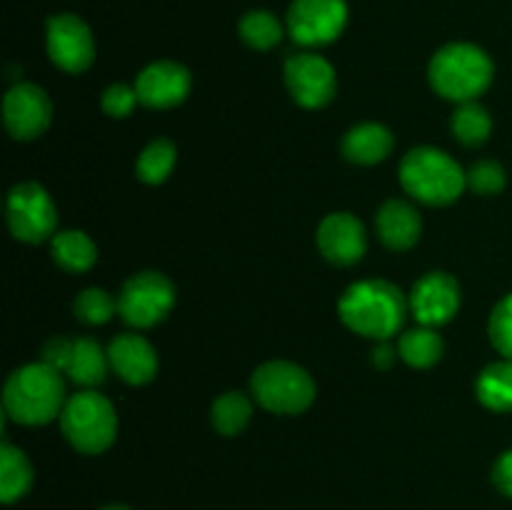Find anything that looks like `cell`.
I'll list each match as a JSON object with an SVG mask.
<instances>
[{"label":"cell","instance_id":"3","mask_svg":"<svg viewBox=\"0 0 512 510\" xmlns=\"http://www.w3.org/2000/svg\"><path fill=\"white\" fill-rule=\"evenodd\" d=\"M493 60L473 43H450L433 55L428 68L435 93L455 103H468L493 83Z\"/></svg>","mask_w":512,"mask_h":510},{"label":"cell","instance_id":"22","mask_svg":"<svg viewBox=\"0 0 512 510\" xmlns=\"http://www.w3.org/2000/svg\"><path fill=\"white\" fill-rule=\"evenodd\" d=\"M53 260L63 270L70 273H83L90 270L98 260L95 243L83 230H60L53 235Z\"/></svg>","mask_w":512,"mask_h":510},{"label":"cell","instance_id":"25","mask_svg":"<svg viewBox=\"0 0 512 510\" xmlns=\"http://www.w3.org/2000/svg\"><path fill=\"white\" fill-rule=\"evenodd\" d=\"M175 158H178V150L170 140L158 138L150 145H145V150L140 153L138 163H135V173L143 183L148 185H160L168 180V175L173 173Z\"/></svg>","mask_w":512,"mask_h":510},{"label":"cell","instance_id":"13","mask_svg":"<svg viewBox=\"0 0 512 510\" xmlns=\"http://www.w3.org/2000/svg\"><path fill=\"white\" fill-rule=\"evenodd\" d=\"M460 308V285L450 273L435 270L420 278L410 293V310L425 328H438L453 320Z\"/></svg>","mask_w":512,"mask_h":510},{"label":"cell","instance_id":"2","mask_svg":"<svg viewBox=\"0 0 512 510\" xmlns=\"http://www.w3.org/2000/svg\"><path fill=\"white\" fill-rule=\"evenodd\" d=\"M65 403L63 378L43 360L15 370L3 390L5 413L23 425L50 423L63 413Z\"/></svg>","mask_w":512,"mask_h":510},{"label":"cell","instance_id":"14","mask_svg":"<svg viewBox=\"0 0 512 510\" xmlns=\"http://www.w3.org/2000/svg\"><path fill=\"white\" fill-rule=\"evenodd\" d=\"M135 93H138L140 103L148 108H175L190 93L188 68L173 63V60L150 63L135 80Z\"/></svg>","mask_w":512,"mask_h":510},{"label":"cell","instance_id":"9","mask_svg":"<svg viewBox=\"0 0 512 510\" xmlns=\"http://www.w3.org/2000/svg\"><path fill=\"white\" fill-rule=\"evenodd\" d=\"M345 0H293L288 8V33L298 45H328L345 30Z\"/></svg>","mask_w":512,"mask_h":510},{"label":"cell","instance_id":"32","mask_svg":"<svg viewBox=\"0 0 512 510\" xmlns=\"http://www.w3.org/2000/svg\"><path fill=\"white\" fill-rule=\"evenodd\" d=\"M70 353H73V340L65 338V335H55L43 345V363L55 368L58 373H65L70 363Z\"/></svg>","mask_w":512,"mask_h":510},{"label":"cell","instance_id":"31","mask_svg":"<svg viewBox=\"0 0 512 510\" xmlns=\"http://www.w3.org/2000/svg\"><path fill=\"white\" fill-rule=\"evenodd\" d=\"M138 103L140 100H138V93H135V88H128V85L123 83L110 85V88L103 93V110L110 115V118H128Z\"/></svg>","mask_w":512,"mask_h":510},{"label":"cell","instance_id":"16","mask_svg":"<svg viewBox=\"0 0 512 510\" xmlns=\"http://www.w3.org/2000/svg\"><path fill=\"white\" fill-rule=\"evenodd\" d=\"M108 360L110 368L130 385L150 383L158 373V355L143 335H115L113 343L108 345Z\"/></svg>","mask_w":512,"mask_h":510},{"label":"cell","instance_id":"18","mask_svg":"<svg viewBox=\"0 0 512 510\" xmlns=\"http://www.w3.org/2000/svg\"><path fill=\"white\" fill-rule=\"evenodd\" d=\"M393 145V133L385 125L363 123L348 130V135L343 138V155L350 163L375 165L388 158Z\"/></svg>","mask_w":512,"mask_h":510},{"label":"cell","instance_id":"24","mask_svg":"<svg viewBox=\"0 0 512 510\" xmlns=\"http://www.w3.org/2000/svg\"><path fill=\"white\" fill-rule=\"evenodd\" d=\"M453 133L463 145L478 148L493 133V118L483 105L468 100V103H460L453 113Z\"/></svg>","mask_w":512,"mask_h":510},{"label":"cell","instance_id":"8","mask_svg":"<svg viewBox=\"0 0 512 510\" xmlns=\"http://www.w3.org/2000/svg\"><path fill=\"white\" fill-rule=\"evenodd\" d=\"M8 228L23 243H43L58 228V210L48 190L38 183H20L8 193Z\"/></svg>","mask_w":512,"mask_h":510},{"label":"cell","instance_id":"23","mask_svg":"<svg viewBox=\"0 0 512 510\" xmlns=\"http://www.w3.org/2000/svg\"><path fill=\"white\" fill-rule=\"evenodd\" d=\"M443 348V338L433 328H425V325L408 330L400 338V358L413 365V368H433L443 358Z\"/></svg>","mask_w":512,"mask_h":510},{"label":"cell","instance_id":"4","mask_svg":"<svg viewBox=\"0 0 512 510\" xmlns=\"http://www.w3.org/2000/svg\"><path fill=\"white\" fill-rule=\"evenodd\" d=\"M400 183L413 198L428 205H448L460 198L468 173L438 148H413L400 163Z\"/></svg>","mask_w":512,"mask_h":510},{"label":"cell","instance_id":"15","mask_svg":"<svg viewBox=\"0 0 512 510\" xmlns=\"http://www.w3.org/2000/svg\"><path fill=\"white\" fill-rule=\"evenodd\" d=\"M365 228L353 213H330L318 228V248L330 263L353 265L365 255Z\"/></svg>","mask_w":512,"mask_h":510},{"label":"cell","instance_id":"17","mask_svg":"<svg viewBox=\"0 0 512 510\" xmlns=\"http://www.w3.org/2000/svg\"><path fill=\"white\" fill-rule=\"evenodd\" d=\"M378 235L390 250H410L420 240L423 233V220L418 210L405 200H388L378 210Z\"/></svg>","mask_w":512,"mask_h":510},{"label":"cell","instance_id":"7","mask_svg":"<svg viewBox=\"0 0 512 510\" xmlns=\"http://www.w3.org/2000/svg\"><path fill=\"white\" fill-rule=\"evenodd\" d=\"M175 305V285L163 273L145 270L125 280L118 295V313L135 328H153Z\"/></svg>","mask_w":512,"mask_h":510},{"label":"cell","instance_id":"33","mask_svg":"<svg viewBox=\"0 0 512 510\" xmlns=\"http://www.w3.org/2000/svg\"><path fill=\"white\" fill-rule=\"evenodd\" d=\"M493 483L503 495L512 498V450L500 455L493 465Z\"/></svg>","mask_w":512,"mask_h":510},{"label":"cell","instance_id":"28","mask_svg":"<svg viewBox=\"0 0 512 510\" xmlns=\"http://www.w3.org/2000/svg\"><path fill=\"white\" fill-rule=\"evenodd\" d=\"M75 318L85 325H103L118 310V300L100 288H88L75 298Z\"/></svg>","mask_w":512,"mask_h":510},{"label":"cell","instance_id":"34","mask_svg":"<svg viewBox=\"0 0 512 510\" xmlns=\"http://www.w3.org/2000/svg\"><path fill=\"white\" fill-rule=\"evenodd\" d=\"M393 360H395V355H393V348H390V345L385 343V340H383V343H380L378 348L373 350V363L378 365L380 370H388L390 365H393Z\"/></svg>","mask_w":512,"mask_h":510},{"label":"cell","instance_id":"12","mask_svg":"<svg viewBox=\"0 0 512 510\" xmlns=\"http://www.w3.org/2000/svg\"><path fill=\"white\" fill-rule=\"evenodd\" d=\"M53 105L43 88L33 83H18L3 100V120L15 140H33L48 130Z\"/></svg>","mask_w":512,"mask_h":510},{"label":"cell","instance_id":"5","mask_svg":"<svg viewBox=\"0 0 512 510\" xmlns=\"http://www.w3.org/2000/svg\"><path fill=\"white\" fill-rule=\"evenodd\" d=\"M60 428L68 443L85 455H98L108 450L115 440L118 418L108 398L85 390L73 395L60 413Z\"/></svg>","mask_w":512,"mask_h":510},{"label":"cell","instance_id":"11","mask_svg":"<svg viewBox=\"0 0 512 510\" xmlns=\"http://www.w3.org/2000/svg\"><path fill=\"white\" fill-rule=\"evenodd\" d=\"M285 85L298 105L323 108L333 100L338 80H335L333 65L323 55L298 53L290 55L285 63Z\"/></svg>","mask_w":512,"mask_h":510},{"label":"cell","instance_id":"6","mask_svg":"<svg viewBox=\"0 0 512 510\" xmlns=\"http://www.w3.org/2000/svg\"><path fill=\"white\" fill-rule=\"evenodd\" d=\"M250 388L265 410L278 415L303 413L315 400V383L308 370L285 360H270L260 365L253 373Z\"/></svg>","mask_w":512,"mask_h":510},{"label":"cell","instance_id":"30","mask_svg":"<svg viewBox=\"0 0 512 510\" xmlns=\"http://www.w3.org/2000/svg\"><path fill=\"white\" fill-rule=\"evenodd\" d=\"M468 185L478 195H495L505 188V170L495 160H480L470 168Z\"/></svg>","mask_w":512,"mask_h":510},{"label":"cell","instance_id":"21","mask_svg":"<svg viewBox=\"0 0 512 510\" xmlns=\"http://www.w3.org/2000/svg\"><path fill=\"white\" fill-rule=\"evenodd\" d=\"M475 393L485 408L495 410V413H512V360L488 365L478 375Z\"/></svg>","mask_w":512,"mask_h":510},{"label":"cell","instance_id":"10","mask_svg":"<svg viewBox=\"0 0 512 510\" xmlns=\"http://www.w3.org/2000/svg\"><path fill=\"white\" fill-rule=\"evenodd\" d=\"M48 55L65 73H83L95 60V40L85 20L60 13L48 20Z\"/></svg>","mask_w":512,"mask_h":510},{"label":"cell","instance_id":"20","mask_svg":"<svg viewBox=\"0 0 512 510\" xmlns=\"http://www.w3.org/2000/svg\"><path fill=\"white\" fill-rule=\"evenodd\" d=\"M108 353H103L95 340L78 338L73 340V353H70V363L65 368L73 383L85 385V388H95L105 380V370H108Z\"/></svg>","mask_w":512,"mask_h":510},{"label":"cell","instance_id":"26","mask_svg":"<svg viewBox=\"0 0 512 510\" xmlns=\"http://www.w3.org/2000/svg\"><path fill=\"white\" fill-rule=\"evenodd\" d=\"M250 415H253V405L243 393H235V390L220 395L213 403V410H210L213 428L220 435H238L248 425Z\"/></svg>","mask_w":512,"mask_h":510},{"label":"cell","instance_id":"1","mask_svg":"<svg viewBox=\"0 0 512 510\" xmlns=\"http://www.w3.org/2000/svg\"><path fill=\"white\" fill-rule=\"evenodd\" d=\"M408 308L410 300H405L403 290L378 278L350 285L338 303L340 320L353 333L375 340L393 338L403 328Z\"/></svg>","mask_w":512,"mask_h":510},{"label":"cell","instance_id":"35","mask_svg":"<svg viewBox=\"0 0 512 510\" xmlns=\"http://www.w3.org/2000/svg\"><path fill=\"white\" fill-rule=\"evenodd\" d=\"M100 510H133V508H130V505H123V503H110Z\"/></svg>","mask_w":512,"mask_h":510},{"label":"cell","instance_id":"29","mask_svg":"<svg viewBox=\"0 0 512 510\" xmlns=\"http://www.w3.org/2000/svg\"><path fill=\"white\" fill-rule=\"evenodd\" d=\"M490 343L505 360H512V293L505 295L490 313Z\"/></svg>","mask_w":512,"mask_h":510},{"label":"cell","instance_id":"19","mask_svg":"<svg viewBox=\"0 0 512 510\" xmlns=\"http://www.w3.org/2000/svg\"><path fill=\"white\" fill-rule=\"evenodd\" d=\"M33 465L28 455L15 445H0V500L13 505L15 500L25 498L33 488Z\"/></svg>","mask_w":512,"mask_h":510},{"label":"cell","instance_id":"27","mask_svg":"<svg viewBox=\"0 0 512 510\" xmlns=\"http://www.w3.org/2000/svg\"><path fill=\"white\" fill-rule=\"evenodd\" d=\"M240 38L255 50H270L280 43L283 38V25L268 10H250L248 15H243L238 25Z\"/></svg>","mask_w":512,"mask_h":510}]
</instances>
